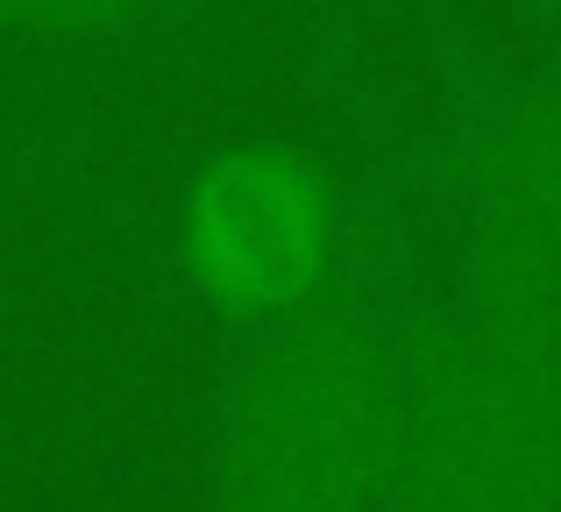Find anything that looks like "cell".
Listing matches in <instances>:
<instances>
[{"mask_svg": "<svg viewBox=\"0 0 561 512\" xmlns=\"http://www.w3.org/2000/svg\"><path fill=\"white\" fill-rule=\"evenodd\" d=\"M391 328L356 292L271 320L234 371L206 512H383Z\"/></svg>", "mask_w": 561, "mask_h": 512, "instance_id": "cell-1", "label": "cell"}, {"mask_svg": "<svg viewBox=\"0 0 561 512\" xmlns=\"http://www.w3.org/2000/svg\"><path fill=\"white\" fill-rule=\"evenodd\" d=\"M383 512H561L554 448L512 413L448 306L391 328Z\"/></svg>", "mask_w": 561, "mask_h": 512, "instance_id": "cell-2", "label": "cell"}, {"mask_svg": "<svg viewBox=\"0 0 561 512\" xmlns=\"http://www.w3.org/2000/svg\"><path fill=\"white\" fill-rule=\"evenodd\" d=\"M185 271L220 314L271 320L328 292L334 200L306 157L277 143H234L185 193Z\"/></svg>", "mask_w": 561, "mask_h": 512, "instance_id": "cell-3", "label": "cell"}, {"mask_svg": "<svg viewBox=\"0 0 561 512\" xmlns=\"http://www.w3.org/2000/svg\"><path fill=\"white\" fill-rule=\"evenodd\" d=\"M462 342L512 399V413L561 463V242L469 228L462 236V299L448 306Z\"/></svg>", "mask_w": 561, "mask_h": 512, "instance_id": "cell-4", "label": "cell"}, {"mask_svg": "<svg viewBox=\"0 0 561 512\" xmlns=\"http://www.w3.org/2000/svg\"><path fill=\"white\" fill-rule=\"evenodd\" d=\"M462 214L469 228L561 242V65L526 71L462 136Z\"/></svg>", "mask_w": 561, "mask_h": 512, "instance_id": "cell-5", "label": "cell"}, {"mask_svg": "<svg viewBox=\"0 0 561 512\" xmlns=\"http://www.w3.org/2000/svg\"><path fill=\"white\" fill-rule=\"evenodd\" d=\"M150 8L157 0H0V36H107Z\"/></svg>", "mask_w": 561, "mask_h": 512, "instance_id": "cell-6", "label": "cell"}, {"mask_svg": "<svg viewBox=\"0 0 561 512\" xmlns=\"http://www.w3.org/2000/svg\"><path fill=\"white\" fill-rule=\"evenodd\" d=\"M519 8H554V0H519Z\"/></svg>", "mask_w": 561, "mask_h": 512, "instance_id": "cell-7", "label": "cell"}]
</instances>
